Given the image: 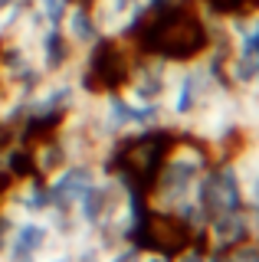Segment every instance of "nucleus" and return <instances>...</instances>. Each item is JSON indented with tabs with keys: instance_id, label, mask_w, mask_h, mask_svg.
Here are the masks:
<instances>
[{
	"instance_id": "obj_1",
	"label": "nucleus",
	"mask_w": 259,
	"mask_h": 262,
	"mask_svg": "<svg viewBox=\"0 0 259 262\" xmlns=\"http://www.w3.org/2000/svg\"><path fill=\"white\" fill-rule=\"evenodd\" d=\"M210 161H213V154L200 141H193L187 135H174L171 144L161 154L158 167L144 180V210L177 216L190 229L193 239H200L204 220H200V210L193 203V196H197V187L207 174Z\"/></svg>"
},
{
	"instance_id": "obj_2",
	"label": "nucleus",
	"mask_w": 259,
	"mask_h": 262,
	"mask_svg": "<svg viewBox=\"0 0 259 262\" xmlns=\"http://www.w3.org/2000/svg\"><path fill=\"white\" fill-rule=\"evenodd\" d=\"M223 89H230V82L220 69V59L210 49H204L200 56H190V59L171 62L167 85H164V95H161L167 131L184 135V128L193 121V115Z\"/></svg>"
},
{
	"instance_id": "obj_3",
	"label": "nucleus",
	"mask_w": 259,
	"mask_h": 262,
	"mask_svg": "<svg viewBox=\"0 0 259 262\" xmlns=\"http://www.w3.org/2000/svg\"><path fill=\"white\" fill-rule=\"evenodd\" d=\"M66 246L62 223L46 213V216H7L4 243H0V262H39L53 249Z\"/></svg>"
},
{
	"instance_id": "obj_4",
	"label": "nucleus",
	"mask_w": 259,
	"mask_h": 262,
	"mask_svg": "<svg viewBox=\"0 0 259 262\" xmlns=\"http://www.w3.org/2000/svg\"><path fill=\"white\" fill-rule=\"evenodd\" d=\"M200 210V220L204 226L217 216H230V213L246 210V200H243V184L236 174V164L230 158H213L207 167L204 180L197 187V196H193Z\"/></svg>"
},
{
	"instance_id": "obj_5",
	"label": "nucleus",
	"mask_w": 259,
	"mask_h": 262,
	"mask_svg": "<svg viewBox=\"0 0 259 262\" xmlns=\"http://www.w3.org/2000/svg\"><path fill=\"white\" fill-rule=\"evenodd\" d=\"M105 161H85V158H69L66 164L46 174V196H50V213L56 220H66L72 207L82 200V193L95 184V177L102 174Z\"/></svg>"
},
{
	"instance_id": "obj_6",
	"label": "nucleus",
	"mask_w": 259,
	"mask_h": 262,
	"mask_svg": "<svg viewBox=\"0 0 259 262\" xmlns=\"http://www.w3.org/2000/svg\"><path fill=\"white\" fill-rule=\"evenodd\" d=\"M59 30H62V36L69 39V46L79 53V59L82 56H89L95 46L102 43V30H99V20H95V13H92V7L85 4V0H76V4L66 10V16L59 20Z\"/></svg>"
},
{
	"instance_id": "obj_7",
	"label": "nucleus",
	"mask_w": 259,
	"mask_h": 262,
	"mask_svg": "<svg viewBox=\"0 0 259 262\" xmlns=\"http://www.w3.org/2000/svg\"><path fill=\"white\" fill-rule=\"evenodd\" d=\"M230 161L236 164V174L243 184V200H246L253 239H259V141H246Z\"/></svg>"
},
{
	"instance_id": "obj_8",
	"label": "nucleus",
	"mask_w": 259,
	"mask_h": 262,
	"mask_svg": "<svg viewBox=\"0 0 259 262\" xmlns=\"http://www.w3.org/2000/svg\"><path fill=\"white\" fill-rule=\"evenodd\" d=\"M213 262H259V239H243L230 249L213 252Z\"/></svg>"
},
{
	"instance_id": "obj_9",
	"label": "nucleus",
	"mask_w": 259,
	"mask_h": 262,
	"mask_svg": "<svg viewBox=\"0 0 259 262\" xmlns=\"http://www.w3.org/2000/svg\"><path fill=\"white\" fill-rule=\"evenodd\" d=\"M135 262H174V252H164V249H158V246H141Z\"/></svg>"
},
{
	"instance_id": "obj_10",
	"label": "nucleus",
	"mask_w": 259,
	"mask_h": 262,
	"mask_svg": "<svg viewBox=\"0 0 259 262\" xmlns=\"http://www.w3.org/2000/svg\"><path fill=\"white\" fill-rule=\"evenodd\" d=\"M39 262H76V259H72V249H69V246H59V249H53L50 256H43Z\"/></svg>"
},
{
	"instance_id": "obj_11",
	"label": "nucleus",
	"mask_w": 259,
	"mask_h": 262,
	"mask_svg": "<svg viewBox=\"0 0 259 262\" xmlns=\"http://www.w3.org/2000/svg\"><path fill=\"white\" fill-rule=\"evenodd\" d=\"M253 95H256V102H259V85H256V89H253Z\"/></svg>"
}]
</instances>
